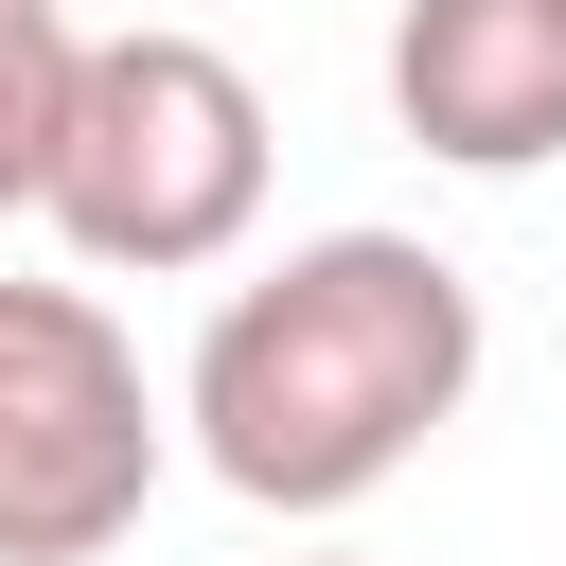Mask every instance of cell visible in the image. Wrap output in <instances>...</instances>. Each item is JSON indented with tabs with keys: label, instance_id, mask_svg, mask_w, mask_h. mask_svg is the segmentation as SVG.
Returning <instances> with one entry per match:
<instances>
[{
	"label": "cell",
	"instance_id": "obj_1",
	"mask_svg": "<svg viewBox=\"0 0 566 566\" xmlns=\"http://www.w3.org/2000/svg\"><path fill=\"white\" fill-rule=\"evenodd\" d=\"M460 389H478V283L424 230H318L212 301L177 424L248 513H354L460 424Z\"/></svg>",
	"mask_w": 566,
	"mask_h": 566
},
{
	"label": "cell",
	"instance_id": "obj_2",
	"mask_svg": "<svg viewBox=\"0 0 566 566\" xmlns=\"http://www.w3.org/2000/svg\"><path fill=\"white\" fill-rule=\"evenodd\" d=\"M53 230L106 283L230 265L265 230V88L212 35H177V18L88 35V106H71V159H53Z\"/></svg>",
	"mask_w": 566,
	"mask_h": 566
},
{
	"label": "cell",
	"instance_id": "obj_3",
	"mask_svg": "<svg viewBox=\"0 0 566 566\" xmlns=\"http://www.w3.org/2000/svg\"><path fill=\"white\" fill-rule=\"evenodd\" d=\"M159 495V389L88 283H0V566H88Z\"/></svg>",
	"mask_w": 566,
	"mask_h": 566
},
{
	"label": "cell",
	"instance_id": "obj_4",
	"mask_svg": "<svg viewBox=\"0 0 566 566\" xmlns=\"http://www.w3.org/2000/svg\"><path fill=\"white\" fill-rule=\"evenodd\" d=\"M389 124L460 177L566 159V0H407L389 18Z\"/></svg>",
	"mask_w": 566,
	"mask_h": 566
},
{
	"label": "cell",
	"instance_id": "obj_5",
	"mask_svg": "<svg viewBox=\"0 0 566 566\" xmlns=\"http://www.w3.org/2000/svg\"><path fill=\"white\" fill-rule=\"evenodd\" d=\"M71 106H88V35H71V0H0V212H53Z\"/></svg>",
	"mask_w": 566,
	"mask_h": 566
},
{
	"label": "cell",
	"instance_id": "obj_6",
	"mask_svg": "<svg viewBox=\"0 0 566 566\" xmlns=\"http://www.w3.org/2000/svg\"><path fill=\"white\" fill-rule=\"evenodd\" d=\"M318 566H354V548H318Z\"/></svg>",
	"mask_w": 566,
	"mask_h": 566
}]
</instances>
